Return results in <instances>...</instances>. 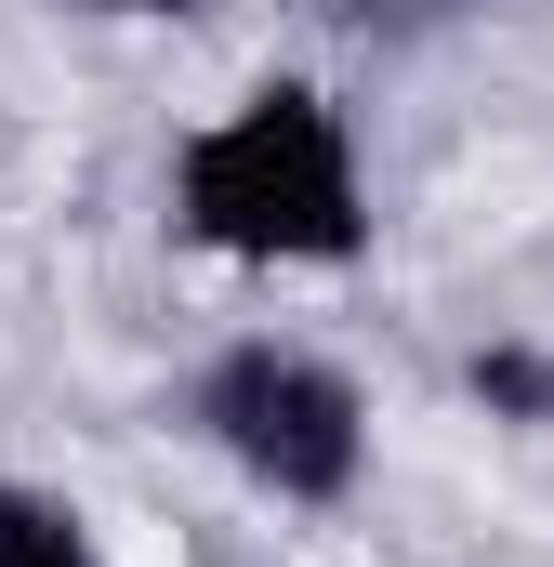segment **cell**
Segmentation results:
<instances>
[{"label":"cell","instance_id":"277c9868","mask_svg":"<svg viewBox=\"0 0 554 567\" xmlns=\"http://www.w3.org/2000/svg\"><path fill=\"white\" fill-rule=\"evenodd\" d=\"M462 396L502 410V423H554V343H475L462 357Z\"/></svg>","mask_w":554,"mask_h":567},{"label":"cell","instance_id":"5b68a950","mask_svg":"<svg viewBox=\"0 0 554 567\" xmlns=\"http://www.w3.org/2000/svg\"><path fill=\"white\" fill-rule=\"evenodd\" d=\"M66 13H158V27H185V13H212V0H66Z\"/></svg>","mask_w":554,"mask_h":567},{"label":"cell","instance_id":"8992f818","mask_svg":"<svg viewBox=\"0 0 554 567\" xmlns=\"http://www.w3.org/2000/svg\"><path fill=\"white\" fill-rule=\"evenodd\" d=\"M330 13H449V0H330Z\"/></svg>","mask_w":554,"mask_h":567},{"label":"cell","instance_id":"7a4b0ae2","mask_svg":"<svg viewBox=\"0 0 554 567\" xmlns=\"http://www.w3.org/2000/svg\"><path fill=\"white\" fill-rule=\"evenodd\" d=\"M185 435L225 449L265 502H290V515H330V502H357V475H370V396H357L317 343H277V330H238L225 357L185 370Z\"/></svg>","mask_w":554,"mask_h":567},{"label":"cell","instance_id":"6da1fadb","mask_svg":"<svg viewBox=\"0 0 554 567\" xmlns=\"http://www.w3.org/2000/svg\"><path fill=\"white\" fill-rule=\"evenodd\" d=\"M172 238L225 265H357L370 185L343 106L317 80H252L225 120H198L172 145Z\"/></svg>","mask_w":554,"mask_h":567},{"label":"cell","instance_id":"3957f363","mask_svg":"<svg viewBox=\"0 0 554 567\" xmlns=\"http://www.w3.org/2000/svg\"><path fill=\"white\" fill-rule=\"evenodd\" d=\"M0 567H106V555H93L80 502H53V488L0 475Z\"/></svg>","mask_w":554,"mask_h":567}]
</instances>
